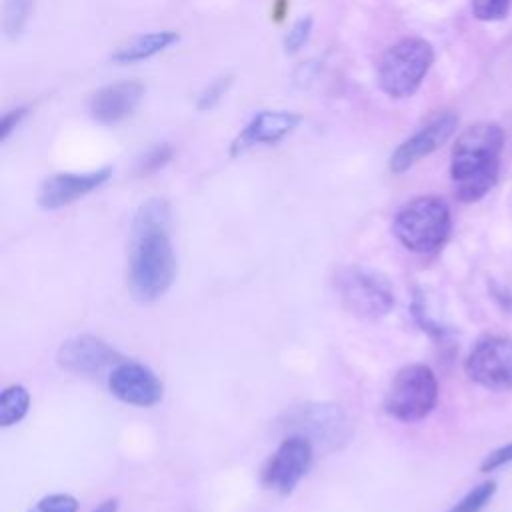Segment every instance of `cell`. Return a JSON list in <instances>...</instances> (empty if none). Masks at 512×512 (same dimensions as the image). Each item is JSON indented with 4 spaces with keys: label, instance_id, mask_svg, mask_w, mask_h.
I'll list each match as a JSON object with an SVG mask.
<instances>
[{
    "label": "cell",
    "instance_id": "obj_15",
    "mask_svg": "<svg viewBox=\"0 0 512 512\" xmlns=\"http://www.w3.org/2000/svg\"><path fill=\"white\" fill-rule=\"evenodd\" d=\"M178 38L180 36L174 30H156V32L136 36L130 42L116 48V52L112 54V62L134 64V62L148 60V58L160 54L162 50H166L168 46H172L174 42H178Z\"/></svg>",
    "mask_w": 512,
    "mask_h": 512
},
{
    "label": "cell",
    "instance_id": "obj_19",
    "mask_svg": "<svg viewBox=\"0 0 512 512\" xmlns=\"http://www.w3.org/2000/svg\"><path fill=\"white\" fill-rule=\"evenodd\" d=\"M32 0H8L4 6V30L8 38H16L28 22Z\"/></svg>",
    "mask_w": 512,
    "mask_h": 512
},
{
    "label": "cell",
    "instance_id": "obj_3",
    "mask_svg": "<svg viewBox=\"0 0 512 512\" xmlns=\"http://www.w3.org/2000/svg\"><path fill=\"white\" fill-rule=\"evenodd\" d=\"M452 216L440 196H416L408 200L392 220L396 240L414 254H432L450 236Z\"/></svg>",
    "mask_w": 512,
    "mask_h": 512
},
{
    "label": "cell",
    "instance_id": "obj_26",
    "mask_svg": "<svg viewBox=\"0 0 512 512\" xmlns=\"http://www.w3.org/2000/svg\"><path fill=\"white\" fill-rule=\"evenodd\" d=\"M26 116V108H16L4 114L2 122H0V140L4 142L8 138V134L18 126V122Z\"/></svg>",
    "mask_w": 512,
    "mask_h": 512
},
{
    "label": "cell",
    "instance_id": "obj_28",
    "mask_svg": "<svg viewBox=\"0 0 512 512\" xmlns=\"http://www.w3.org/2000/svg\"><path fill=\"white\" fill-rule=\"evenodd\" d=\"M92 512H118V500L116 498H108V500L100 502Z\"/></svg>",
    "mask_w": 512,
    "mask_h": 512
},
{
    "label": "cell",
    "instance_id": "obj_7",
    "mask_svg": "<svg viewBox=\"0 0 512 512\" xmlns=\"http://www.w3.org/2000/svg\"><path fill=\"white\" fill-rule=\"evenodd\" d=\"M464 372L472 382L488 390L512 388V338L482 336L464 360Z\"/></svg>",
    "mask_w": 512,
    "mask_h": 512
},
{
    "label": "cell",
    "instance_id": "obj_4",
    "mask_svg": "<svg viewBox=\"0 0 512 512\" xmlns=\"http://www.w3.org/2000/svg\"><path fill=\"white\" fill-rule=\"evenodd\" d=\"M434 62V50L424 38H402L378 64V86L390 98H408L422 84Z\"/></svg>",
    "mask_w": 512,
    "mask_h": 512
},
{
    "label": "cell",
    "instance_id": "obj_5",
    "mask_svg": "<svg viewBox=\"0 0 512 512\" xmlns=\"http://www.w3.org/2000/svg\"><path fill=\"white\" fill-rule=\"evenodd\" d=\"M438 400V380L426 364H408L392 378L384 410L400 422H418L426 418Z\"/></svg>",
    "mask_w": 512,
    "mask_h": 512
},
{
    "label": "cell",
    "instance_id": "obj_12",
    "mask_svg": "<svg viewBox=\"0 0 512 512\" xmlns=\"http://www.w3.org/2000/svg\"><path fill=\"white\" fill-rule=\"evenodd\" d=\"M56 360L60 368L74 374H98L110 364H118L122 356L102 338L78 334L64 340L58 348Z\"/></svg>",
    "mask_w": 512,
    "mask_h": 512
},
{
    "label": "cell",
    "instance_id": "obj_11",
    "mask_svg": "<svg viewBox=\"0 0 512 512\" xmlns=\"http://www.w3.org/2000/svg\"><path fill=\"white\" fill-rule=\"evenodd\" d=\"M112 174L110 166L92 172H60L46 178L38 188V206L44 210H58L76 202L78 198L100 188Z\"/></svg>",
    "mask_w": 512,
    "mask_h": 512
},
{
    "label": "cell",
    "instance_id": "obj_8",
    "mask_svg": "<svg viewBox=\"0 0 512 512\" xmlns=\"http://www.w3.org/2000/svg\"><path fill=\"white\" fill-rule=\"evenodd\" d=\"M312 458L314 448L310 438L302 434H292L284 438L262 468V484L282 496L292 494V490L310 470Z\"/></svg>",
    "mask_w": 512,
    "mask_h": 512
},
{
    "label": "cell",
    "instance_id": "obj_14",
    "mask_svg": "<svg viewBox=\"0 0 512 512\" xmlns=\"http://www.w3.org/2000/svg\"><path fill=\"white\" fill-rule=\"evenodd\" d=\"M144 98V86L134 80L116 82L98 90L90 100V114L100 124H118L134 114Z\"/></svg>",
    "mask_w": 512,
    "mask_h": 512
},
{
    "label": "cell",
    "instance_id": "obj_21",
    "mask_svg": "<svg viewBox=\"0 0 512 512\" xmlns=\"http://www.w3.org/2000/svg\"><path fill=\"white\" fill-rule=\"evenodd\" d=\"M470 6H472V14L478 20L492 22V20L506 18V14L510 12L512 0H472Z\"/></svg>",
    "mask_w": 512,
    "mask_h": 512
},
{
    "label": "cell",
    "instance_id": "obj_20",
    "mask_svg": "<svg viewBox=\"0 0 512 512\" xmlns=\"http://www.w3.org/2000/svg\"><path fill=\"white\" fill-rule=\"evenodd\" d=\"M28 512H78V500L72 494H48L40 498Z\"/></svg>",
    "mask_w": 512,
    "mask_h": 512
},
{
    "label": "cell",
    "instance_id": "obj_1",
    "mask_svg": "<svg viewBox=\"0 0 512 512\" xmlns=\"http://www.w3.org/2000/svg\"><path fill=\"white\" fill-rule=\"evenodd\" d=\"M170 206L164 198L146 200L134 214L128 258V288L140 302L160 298L176 278V256L168 238Z\"/></svg>",
    "mask_w": 512,
    "mask_h": 512
},
{
    "label": "cell",
    "instance_id": "obj_2",
    "mask_svg": "<svg viewBox=\"0 0 512 512\" xmlns=\"http://www.w3.org/2000/svg\"><path fill=\"white\" fill-rule=\"evenodd\" d=\"M504 146V132L494 122H478L466 128L450 160L454 194L460 202H476L486 196L498 180V158Z\"/></svg>",
    "mask_w": 512,
    "mask_h": 512
},
{
    "label": "cell",
    "instance_id": "obj_13",
    "mask_svg": "<svg viewBox=\"0 0 512 512\" xmlns=\"http://www.w3.org/2000/svg\"><path fill=\"white\" fill-rule=\"evenodd\" d=\"M302 122V116L290 110H264L256 114L244 130L236 136L232 142L230 154L240 156L252 146H266L276 144L284 136H288L298 124Z\"/></svg>",
    "mask_w": 512,
    "mask_h": 512
},
{
    "label": "cell",
    "instance_id": "obj_23",
    "mask_svg": "<svg viewBox=\"0 0 512 512\" xmlns=\"http://www.w3.org/2000/svg\"><path fill=\"white\" fill-rule=\"evenodd\" d=\"M230 84H232V76H222V78H218V80H214L212 84H208L202 92H200V96H198V108L200 110H210V108H214L220 100H222V96L226 94V90L230 88Z\"/></svg>",
    "mask_w": 512,
    "mask_h": 512
},
{
    "label": "cell",
    "instance_id": "obj_18",
    "mask_svg": "<svg viewBox=\"0 0 512 512\" xmlns=\"http://www.w3.org/2000/svg\"><path fill=\"white\" fill-rule=\"evenodd\" d=\"M494 494H496V482L494 480H486V482L474 486L448 512H482L490 504Z\"/></svg>",
    "mask_w": 512,
    "mask_h": 512
},
{
    "label": "cell",
    "instance_id": "obj_6",
    "mask_svg": "<svg viewBox=\"0 0 512 512\" xmlns=\"http://www.w3.org/2000/svg\"><path fill=\"white\" fill-rule=\"evenodd\" d=\"M336 290L344 306L360 318L384 316L394 306V292L386 278L360 266L342 268L336 276Z\"/></svg>",
    "mask_w": 512,
    "mask_h": 512
},
{
    "label": "cell",
    "instance_id": "obj_16",
    "mask_svg": "<svg viewBox=\"0 0 512 512\" xmlns=\"http://www.w3.org/2000/svg\"><path fill=\"white\" fill-rule=\"evenodd\" d=\"M298 424H304L308 432H312L316 438H328V442H334V438H340V428H344L346 420L344 414L338 410V406H326V404H312L306 406L298 414Z\"/></svg>",
    "mask_w": 512,
    "mask_h": 512
},
{
    "label": "cell",
    "instance_id": "obj_24",
    "mask_svg": "<svg viewBox=\"0 0 512 512\" xmlns=\"http://www.w3.org/2000/svg\"><path fill=\"white\" fill-rule=\"evenodd\" d=\"M310 32H312V18L310 16H304V18L296 20L292 24V28L288 30L286 38H284V50L290 52V54L298 52L304 46V42L308 40Z\"/></svg>",
    "mask_w": 512,
    "mask_h": 512
},
{
    "label": "cell",
    "instance_id": "obj_10",
    "mask_svg": "<svg viewBox=\"0 0 512 512\" xmlns=\"http://www.w3.org/2000/svg\"><path fill=\"white\" fill-rule=\"evenodd\" d=\"M458 116L454 112L438 114L410 138H406L390 156V172L402 174L410 170L416 162L438 150L456 130Z\"/></svg>",
    "mask_w": 512,
    "mask_h": 512
},
{
    "label": "cell",
    "instance_id": "obj_17",
    "mask_svg": "<svg viewBox=\"0 0 512 512\" xmlns=\"http://www.w3.org/2000/svg\"><path fill=\"white\" fill-rule=\"evenodd\" d=\"M30 408V392L22 384H12L0 394V426L18 424Z\"/></svg>",
    "mask_w": 512,
    "mask_h": 512
},
{
    "label": "cell",
    "instance_id": "obj_27",
    "mask_svg": "<svg viewBox=\"0 0 512 512\" xmlns=\"http://www.w3.org/2000/svg\"><path fill=\"white\" fill-rule=\"evenodd\" d=\"M494 298L500 300V304H502L504 310H510V312H512V294H510L506 288H504V290H496V292H494Z\"/></svg>",
    "mask_w": 512,
    "mask_h": 512
},
{
    "label": "cell",
    "instance_id": "obj_9",
    "mask_svg": "<svg viewBox=\"0 0 512 512\" xmlns=\"http://www.w3.org/2000/svg\"><path fill=\"white\" fill-rule=\"evenodd\" d=\"M108 390L124 404L148 408L162 400L164 386L160 378L144 364L118 362L108 376Z\"/></svg>",
    "mask_w": 512,
    "mask_h": 512
},
{
    "label": "cell",
    "instance_id": "obj_22",
    "mask_svg": "<svg viewBox=\"0 0 512 512\" xmlns=\"http://www.w3.org/2000/svg\"><path fill=\"white\" fill-rule=\"evenodd\" d=\"M170 158H172V146H168V144H156L154 148H150V150L138 160L136 172H138V174L156 172V170L162 168Z\"/></svg>",
    "mask_w": 512,
    "mask_h": 512
},
{
    "label": "cell",
    "instance_id": "obj_25",
    "mask_svg": "<svg viewBox=\"0 0 512 512\" xmlns=\"http://www.w3.org/2000/svg\"><path fill=\"white\" fill-rule=\"evenodd\" d=\"M510 462H512V442H508V444L496 448L494 452H490V454L482 460L480 470H482V472H492V470H496V468H500V466H504V464H510Z\"/></svg>",
    "mask_w": 512,
    "mask_h": 512
}]
</instances>
